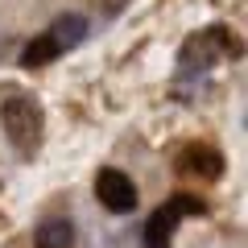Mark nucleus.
Wrapping results in <instances>:
<instances>
[{"instance_id":"obj_3","label":"nucleus","mask_w":248,"mask_h":248,"mask_svg":"<svg viewBox=\"0 0 248 248\" xmlns=\"http://www.w3.org/2000/svg\"><path fill=\"white\" fill-rule=\"evenodd\" d=\"M95 199L108 207V211L128 215L137 207V186H133V178L124 174V170L108 166V170H99V174H95Z\"/></svg>"},{"instance_id":"obj_5","label":"nucleus","mask_w":248,"mask_h":248,"mask_svg":"<svg viewBox=\"0 0 248 248\" xmlns=\"http://www.w3.org/2000/svg\"><path fill=\"white\" fill-rule=\"evenodd\" d=\"M83 37H87V17H79V13H71V17H58L50 25V42L58 46V54L75 50V46H83Z\"/></svg>"},{"instance_id":"obj_4","label":"nucleus","mask_w":248,"mask_h":248,"mask_svg":"<svg viewBox=\"0 0 248 248\" xmlns=\"http://www.w3.org/2000/svg\"><path fill=\"white\" fill-rule=\"evenodd\" d=\"M178 170L211 182V178L223 174V157H219L215 149H207V145H190V149H182V157H178Z\"/></svg>"},{"instance_id":"obj_1","label":"nucleus","mask_w":248,"mask_h":248,"mask_svg":"<svg viewBox=\"0 0 248 248\" xmlns=\"http://www.w3.org/2000/svg\"><path fill=\"white\" fill-rule=\"evenodd\" d=\"M0 124H4V133H9L13 149L21 153V157H33L37 145H42V108H37V99L29 95H13L4 99V108H0Z\"/></svg>"},{"instance_id":"obj_7","label":"nucleus","mask_w":248,"mask_h":248,"mask_svg":"<svg viewBox=\"0 0 248 248\" xmlns=\"http://www.w3.org/2000/svg\"><path fill=\"white\" fill-rule=\"evenodd\" d=\"M54 58H58V46L50 42V33H42V37H33V42L25 46L21 66H25V71H37V66H46V62H54Z\"/></svg>"},{"instance_id":"obj_2","label":"nucleus","mask_w":248,"mask_h":248,"mask_svg":"<svg viewBox=\"0 0 248 248\" xmlns=\"http://www.w3.org/2000/svg\"><path fill=\"white\" fill-rule=\"evenodd\" d=\"M203 211H207V203H203V199H195V195H174V199H166V203L149 215V223H145V236H141L145 248H170L178 219H186V215H203Z\"/></svg>"},{"instance_id":"obj_6","label":"nucleus","mask_w":248,"mask_h":248,"mask_svg":"<svg viewBox=\"0 0 248 248\" xmlns=\"http://www.w3.org/2000/svg\"><path fill=\"white\" fill-rule=\"evenodd\" d=\"M71 244H75L71 219H46L37 228V248H71Z\"/></svg>"}]
</instances>
